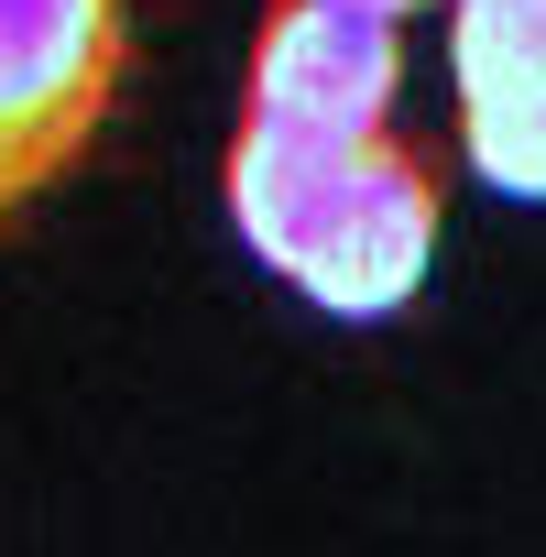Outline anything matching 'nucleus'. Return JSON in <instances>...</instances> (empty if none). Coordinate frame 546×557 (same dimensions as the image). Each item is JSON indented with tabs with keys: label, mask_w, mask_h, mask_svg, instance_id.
<instances>
[{
	"label": "nucleus",
	"mask_w": 546,
	"mask_h": 557,
	"mask_svg": "<svg viewBox=\"0 0 546 557\" xmlns=\"http://www.w3.org/2000/svg\"><path fill=\"white\" fill-rule=\"evenodd\" d=\"M23 208H34V197H23V186H12V175H0V230H12V219H23Z\"/></svg>",
	"instance_id": "5"
},
{
	"label": "nucleus",
	"mask_w": 546,
	"mask_h": 557,
	"mask_svg": "<svg viewBox=\"0 0 546 557\" xmlns=\"http://www.w3.org/2000/svg\"><path fill=\"white\" fill-rule=\"evenodd\" d=\"M361 12H394V23H405V12H415V0H361Z\"/></svg>",
	"instance_id": "6"
},
{
	"label": "nucleus",
	"mask_w": 546,
	"mask_h": 557,
	"mask_svg": "<svg viewBox=\"0 0 546 557\" xmlns=\"http://www.w3.org/2000/svg\"><path fill=\"white\" fill-rule=\"evenodd\" d=\"M132 77V0H0V175L66 186Z\"/></svg>",
	"instance_id": "2"
},
{
	"label": "nucleus",
	"mask_w": 546,
	"mask_h": 557,
	"mask_svg": "<svg viewBox=\"0 0 546 557\" xmlns=\"http://www.w3.org/2000/svg\"><path fill=\"white\" fill-rule=\"evenodd\" d=\"M219 197H229V230L296 296H318L328 318H394L426 285V251H437V219H448V175L394 121L361 132V143L240 121Z\"/></svg>",
	"instance_id": "1"
},
{
	"label": "nucleus",
	"mask_w": 546,
	"mask_h": 557,
	"mask_svg": "<svg viewBox=\"0 0 546 557\" xmlns=\"http://www.w3.org/2000/svg\"><path fill=\"white\" fill-rule=\"evenodd\" d=\"M394 88H405L394 12H361V0H262L240 121H285V132L361 143V132L394 121Z\"/></svg>",
	"instance_id": "3"
},
{
	"label": "nucleus",
	"mask_w": 546,
	"mask_h": 557,
	"mask_svg": "<svg viewBox=\"0 0 546 557\" xmlns=\"http://www.w3.org/2000/svg\"><path fill=\"white\" fill-rule=\"evenodd\" d=\"M459 132L502 197H546V0H448Z\"/></svg>",
	"instance_id": "4"
}]
</instances>
